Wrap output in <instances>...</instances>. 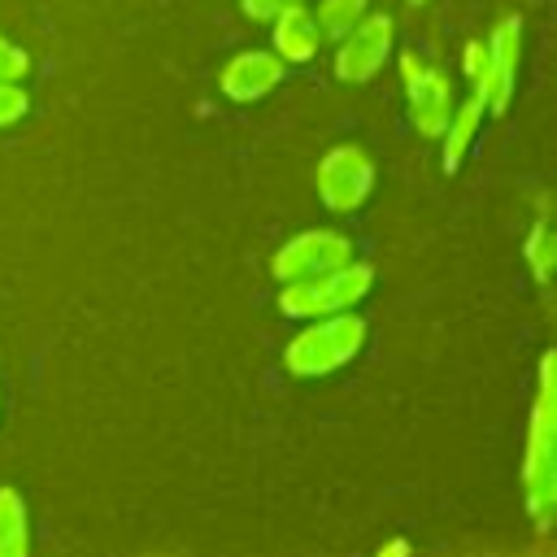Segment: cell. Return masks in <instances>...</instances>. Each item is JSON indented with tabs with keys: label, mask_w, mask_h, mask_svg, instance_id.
<instances>
[{
	"label": "cell",
	"mask_w": 557,
	"mask_h": 557,
	"mask_svg": "<svg viewBox=\"0 0 557 557\" xmlns=\"http://www.w3.org/2000/svg\"><path fill=\"white\" fill-rule=\"evenodd\" d=\"M527 261H531L535 278H540V283H548L553 261H557V239H553L548 218H540V222H535V231H531V239H527Z\"/></svg>",
	"instance_id": "5bb4252c"
},
{
	"label": "cell",
	"mask_w": 557,
	"mask_h": 557,
	"mask_svg": "<svg viewBox=\"0 0 557 557\" xmlns=\"http://www.w3.org/2000/svg\"><path fill=\"white\" fill-rule=\"evenodd\" d=\"M313 187H318V196L331 213H352V209L366 205V196L374 187V161L366 157V148L339 144L318 161Z\"/></svg>",
	"instance_id": "5b68a950"
},
{
	"label": "cell",
	"mask_w": 557,
	"mask_h": 557,
	"mask_svg": "<svg viewBox=\"0 0 557 557\" xmlns=\"http://www.w3.org/2000/svg\"><path fill=\"white\" fill-rule=\"evenodd\" d=\"M405 96H409V122L418 135L426 139H440L448 113H453V83L444 70L435 65H422V74L413 83H405Z\"/></svg>",
	"instance_id": "9c48e42d"
},
{
	"label": "cell",
	"mask_w": 557,
	"mask_h": 557,
	"mask_svg": "<svg viewBox=\"0 0 557 557\" xmlns=\"http://www.w3.org/2000/svg\"><path fill=\"white\" fill-rule=\"evenodd\" d=\"M30 109V96L17 87V83H0V126H13L22 122Z\"/></svg>",
	"instance_id": "2e32d148"
},
{
	"label": "cell",
	"mask_w": 557,
	"mask_h": 557,
	"mask_svg": "<svg viewBox=\"0 0 557 557\" xmlns=\"http://www.w3.org/2000/svg\"><path fill=\"white\" fill-rule=\"evenodd\" d=\"M405 553H409V544H405V540H392V544H387L379 557H405Z\"/></svg>",
	"instance_id": "ffe728a7"
},
{
	"label": "cell",
	"mask_w": 557,
	"mask_h": 557,
	"mask_svg": "<svg viewBox=\"0 0 557 557\" xmlns=\"http://www.w3.org/2000/svg\"><path fill=\"white\" fill-rule=\"evenodd\" d=\"M527 479V505L540 527H548L553 505H557V396H553V357L540 366V396H535V418H531V444L522 461Z\"/></svg>",
	"instance_id": "6da1fadb"
},
{
	"label": "cell",
	"mask_w": 557,
	"mask_h": 557,
	"mask_svg": "<svg viewBox=\"0 0 557 557\" xmlns=\"http://www.w3.org/2000/svg\"><path fill=\"white\" fill-rule=\"evenodd\" d=\"M292 4H305V0H239V9H244V17H252V22H274L283 9H292Z\"/></svg>",
	"instance_id": "ac0fdd59"
},
{
	"label": "cell",
	"mask_w": 557,
	"mask_h": 557,
	"mask_svg": "<svg viewBox=\"0 0 557 557\" xmlns=\"http://www.w3.org/2000/svg\"><path fill=\"white\" fill-rule=\"evenodd\" d=\"M278 78H283V61H278L270 48H244V52H235V57L222 65L218 87H222L226 100L248 104V100H261L265 91H274Z\"/></svg>",
	"instance_id": "ba28073f"
},
{
	"label": "cell",
	"mask_w": 557,
	"mask_h": 557,
	"mask_svg": "<svg viewBox=\"0 0 557 557\" xmlns=\"http://www.w3.org/2000/svg\"><path fill=\"white\" fill-rule=\"evenodd\" d=\"M422 74V61H418V52H400V83H413Z\"/></svg>",
	"instance_id": "d6986e66"
},
{
	"label": "cell",
	"mask_w": 557,
	"mask_h": 557,
	"mask_svg": "<svg viewBox=\"0 0 557 557\" xmlns=\"http://www.w3.org/2000/svg\"><path fill=\"white\" fill-rule=\"evenodd\" d=\"M322 30H318V22H313V9H305V4H292V9H283L274 22H270V52L283 61V65H305V61H313L318 52H322Z\"/></svg>",
	"instance_id": "30bf717a"
},
{
	"label": "cell",
	"mask_w": 557,
	"mask_h": 557,
	"mask_svg": "<svg viewBox=\"0 0 557 557\" xmlns=\"http://www.w3.org/2000/svg\"><path fill=\"white\" fill-rule=\"evenodd\" d=\"M344 261H352L348 235H339V231H300L274 252L270 270H274V278L292 283V278H313L322 270H335Z\"/></svg>",
	"instance_id": "8992f818"
},
{
	"label": "cell",
	"mask_w": 557,
	"mask_h": 557,
	"mask_svg": "<svg viewBox=\"0 0 557 557\" xmlns=\"http://www.w3.org/2000/svg\"><path fill=\"white\" fill-rule=\"evenodd\" d=\"M361 344H366V322H361L357 313H344V309H339V313H331V318L305 326V331L287 344L283 361H287L292 374L318 379V374H331V370L348 366V361L361 352Z\"/></svg>",
	"instance_id": "7a4b0ae2"
},
{
	"label": "cell",
	"mask_w": 557,
	"mask_h": 557,
	"mask_svg": "<svg viewBox=\"0 0 557 557\" xmlns=\"http://www.w3.org/2000/svg\"><path fill=\"white\" fill-rule=\"evenodd\" d=\"M409 4H426V0H409Z\"/></svg>",
	"instance_id": "44dd1931"
},
{
	"label": "cell",
	"mask_w": 557,
	"mask_h": 557,
	"mask_svg": "<svg viewBox=\"0 0 557 557\" xmlns=\"http://www.w3.org/2000/svg\"><path fill=\"white\" fill-rule=\"evenodd\" d=\"M518 57H522V17L509 13L496 22V30L487 35V74L474 87V96L483 100V109L500 113L513 96V74H518Z\"/></svg>",
	"instance_id": "52a82bcc"
},
{
	"label": "cell",
	"mask_w": 557,
	"mask_h": 557,
	"mask_svg": "<svg viewBox=\"0 0 557 557\" xmlns=\"http://www.w3.org/2000/svg\"><path fill=\"white\" fill-rule=\"evenodd\" d=\"M461 65H466V78L479 87L483 74H487V39H470L466 52H461Z\"/></svg>",
	"instance_id": "e0dca14e"
},
{
	"label": "cell",
	"mask_w": 557,
	"mask_h": 557,
	"mask_svg": "<svg viewBox=\"0 0 557 557\" xmlns=\"http://www.w3.org/2000/svg\"><path fill=\"white\" fill-rule=\"evenodd\" d=\"M396 39V22L392 13H361L339 39H335V78L339 83H370Z\"/></svg>",
	"instance_id": "277c9868"
},
{
	"label": "cell",
	"mask_w": 557,
	"mask_h": 557,
	"mask_svg": "<svg viewBox=\"0 0 557 557\" xmlns=\"http://www.w3.org/2000/svg\"><path fill=\"white\" fill-rule=\"evenodd\" d=\"M370 9V0H318V9H313V22H318V30H322V39H339L361 13Z\"/></svg>",
	"instance_id": "4fadbf2b"
},
{
	"label": "cell",
	"mask_w": 557,
	"mask_h": 557,
	"mask_svg": "<svg viewBox=\"0 0 557 557\" xmlns=\"http://www.w3.org/2000/svg\"><path fill=\"white\" fill-rule=\"evenodd\" d=\"M0 557H30V522L13 487H0Z\"/></svg>",
	"instance_id": "7c38bea8"
},
{
	"label": "cell",
	"mask_w": 557,
	"mask_h": 557,
	"mask_svg": "<svg viewBox=\"0 0 557 557\" xmlns=\"http://www.w3.org/2000/svg\"><path fill=\"white\" fill-rule=\"evenodd\" d=\"M479 122H483V100L479 96H466L461 104H453V113H448V122L440 131V139H444V170L448 174L466 161V152H470L474 135H479Z\"/></svg>",
	"instance_id": "8fae6325"
},
{
	"label": "cell",
	"mask_w": 557,
	"mask_h": 557,
	"mask_svg": "<svg viewBox=\"0 0 557 557\" xmlns=\"http://www.w3.org/2000/svg\"><path fill=\"white\" fill-rule=\"evenodd\" d=\"M26 70H30V57L9 35H0V83H22Z\"/></svg>",
	"instance_id": "9a60e30c"
},
{
	"label": "cell",
	"mask_w": 557,
	"mask_h": 557,
	"mask_svg": "<svg viewBox=\"0 0 557 557\" xmlns=\"http://www.w3.org/2000/svg\"><path fill=\"white\" fill-rule=\"evenodd\" d=\"M374 283V270L361 261H344L335 270H322L313 278H292L278 292V309L287 318H322V313H339L352 309Z\"/></svg>",
	"instance_id": "3957f363"
}]
</instances>
